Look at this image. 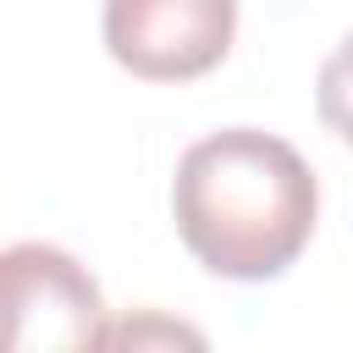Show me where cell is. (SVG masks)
I'll return each mask as SVG.
<instances>
[{
    "label": "cell",
    "instance_id": "cell-3",
    "mask_svg": "<svg viewBox=\"0 0 353 353\" xmlns=\"http://www.w3.org/2000/svg\"><path fill=\"white\" fill-rule=\"evenodd\" d=\"M99 39L143 83H193L237 39V0H105Z\"/></svg>",
    "mask_w": 353,
    "mask_h": 353
},
{
    "label": "cell",
    "instance_id": "cell-2",
    "mask_svg": "<svg viewBox=\"0 0 353 353\" xmlns=\"http://www.w3.org/2000/svg\"><path fill=\"white\" fill-rule=\"evenodd\" d=\"M0 309L11 353H77L105 347L99 281L55 243H11L0 254Z\"/></svg>",
    "mask_w": 353,
    "mask_h": 353
},
{
    "label": "cell",
    "instance_id": "cell-4",
    "mask_svg": "<svg viewBox=\"0 0 353 353\" xmlns=\"http://www.w3.org/2000/svg\"><path fill=\"white\" fill-rule=\"evenodd\" d=\"M314 105H320V121L353 149V33L320 61V77H314Z\"/></svg>",
    "mask_w": 353,
    "mask_h": 353
},
{
    "label": "cell",
    "instance_id": "cell-1",
    "mask_svg": "<svg viewBox=\"0 0 353 353\" xmlns=\"http://www.w3.org/2000/svg\"><path fill=\"white\" fill-rule=\"evenodd\" d=\"M320 182L309 160L259 127H221L182 149L171 221L182 248L221 281H276L309 248Z\"/></svg>",
    "mask_w": 353,
    "mask_h": 353
}]
</instances>
